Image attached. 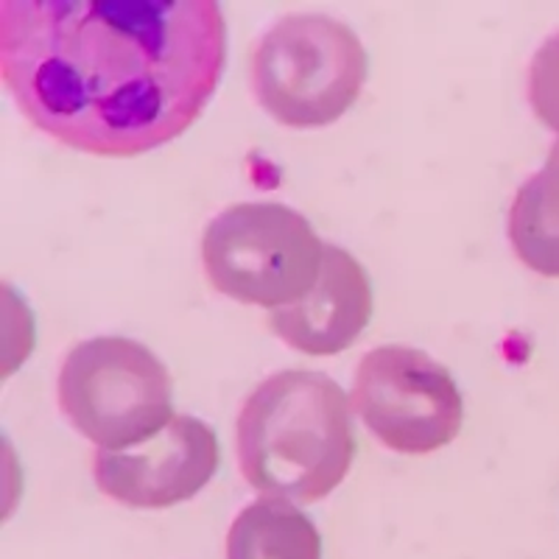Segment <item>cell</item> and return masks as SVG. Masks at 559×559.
<instances>
[{"mask_svg":"<svg viewBox=\"0 0 559 559\" xmlns=\"http://www.w3.org/2000/svg\"><path fill=\"white\" fill-rule=\"evenodd\" d=\"M372 317V286L361 263L336 243H324L317 286L294 306L274 308L269 328L306 356H336L353 347Z\"/></svg>","mask_w":559,"mask_h":559,"instance_id":"obj_8","label":"cell"},{"mask_svg":"<svg viewBox=\"0 0 559 559\" xmlns=\"http://www.w3.org/2000/svg\"><path fill=\"white\" fill-rule=\"evenodd\" d=\"M202 263L218 294L274 311L313 292L324 243L311 222L286 204L241 202L204 227Z\"/></svg>","mask_w":559,"mask_h":559,"instance_id":"obj_4","label":"cell"},{"mask_svg":"<svg viewBox=\"0 0 559 559\" xmlns=\"http://www.w3.org/2000/svg\"><path fill=\"white\" fill-rule=\"evenodd\" d=\"M236 451L254 489L299 503L322 501L356 456L347 394L313 369L274 372L243 401Z\"/></svg>","mask_w":559,"mask_h":559,"instance_id":"obj_2","label":"cell"},{"mask_svg":"<svg viewBox=\"0 0 559 559\" xmlns=\"http://www.w3.org/2000/svg\"><path fill=\"white\" fill-rule=\"evenodd\" d=\"M218 439L204 419L174 414L163 431L123 451L98 448L93 476L112 501L134 509H168L191 501L218 471Z\"/></svg>","mask_w":559,"mask_h":559,"instance_id":"obj_7","label":"cell"},{"mask_svg":"<svg viewBox=\"0 0 559 559\" xmlns=\"http://www.w3.org/2000/svg\"><path fill=\"white\" fill-rule=\"evenodd\" d=\"M528 104L534 115L559 134V32L537 48L528 64Z\"/></svg>","mask_w":559,"mask_h":559,"instance_id":"obj_11","label":"cell"},{"mask_svg":"<svg viewBox=\"0 0 559 559\" xmlns=\"http://www.w3.org/2000/svg\"><path fill=\"white\" fill-rule=\"evenodd\" d=\"M509 241L518 258L543 277H559V148L518 188L509 210Z\"/></svg>","mask_w":559,"mask_h":559,"instance_id":"obj_10","label":"cell"},{"mask_svg":"<svg viewBox=\"0 0 559 559\" xmlns=\"http://www.w3.org/2000/svg\"><path fill=\"white\" fill-rule=\"evenodd\" d=\"M227 559H322V537L302 509L266 496L243 507L233 521Z\"/></svg>","mask_w":559,"mask_h":559,"instance_id":"obj_9","label":"cell"},{"mask_svg":"<svg viewBox=\"0 0 559 559\" xmlns=\"http://www.w3.org/2000/svg\"><path fill=\"white\" fill-rule=\"evenodd\" d=\"M349 403L389 451L408 456L439 451L462 431V392L448 367L406 344L369 349Z\"/></svg>","mask_w":559,"mask_h":559,"instance_id":"obj_6","label":"cell"},{"mask_svg":"<svg viewBox=\"0 0 559 559\" xmlns=\"http://www.w3.org/2000/svg\"><path fill=\"white\" fill-rule=\"evenodd\" d=\"M59 408L104 451L140 445L171 423V376L146 344L98 336L76 344L59 369Z\"/></svg>","mask_w":559,"mask_h":559,"instance_id":"obj_5","label":"cell"},{"mask_svg":"<svg viewBox=\"0 0 559 559\" xmlns=\"http://www.w3.org/2000/svg\"><path fill=\"white\" fill-rule=\"evenodd\" d=\"M554 146H557V148H559V143H554Z\"/></svg>","mask_w":559,"mask_h":559,"instance_id":"obj_12","label":"cell"},{"mask_svg":"<svg viewBox=\"0 0 559 559\" xmlns=\"http://www.w3.org/2000/svg\"><path fill=\"white\" fill-rule=\"evenodd\" d=\"M252 90L283 127H328L361 96L369 57L331 14H286L252 48Z\"/></svg>","mask_w":559,"mask_h":559,"instance_id":"obj_3","label":"cell"},{"mask_svg":"<svg viewBox=\"0 0 559 559\" xmlns=\"http://www.w3.org/2000/svg\"><path fill=\"white\" fill-rule=\"evenodd\" d=\"M227 62L216 0H3L0 73L53 140L138 157L191 129Z\"/></svg>","mask_w":559,"mask_h":559,"instance_id":"obj_1","label":"cell"}]
</instances>
